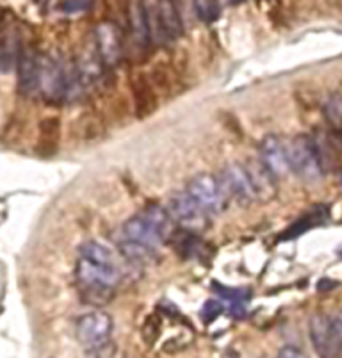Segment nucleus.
Listing matches in <instances>:
<instances>
[{
    "instance_id": "nucleus-1",
    "label": "nucleus",
    "mask_w": 342,
    "mask_h": 358,
    "mask_svg": "<svg viewBox=\"0 0 342 358\" xmlns=\"http://www.w3.org/2000/svg\"><path fill=\"white\" fill-rule=\"evenodd\" d=\"M289 162L296 175L305 180H318L322 173V161L315 141L308 136H296L287 146Z\"/></svg>"
},
{
    "instance_id": "nucleus-2",
    "label": "nucleus",
    "mask_w": 342,
    "mask_h": 358,
    "mask_svg": "<svg viewBox=\"0 0 342 358\" xmlns=\"http://www.w3.org/2000/svg\"><path fill=\"white\" fill-rule=\"evenodd\" d=\"M113 319L106 312H90L77 321V338L83 346L97 350L109 343Z\"/></svg>"
},
{
    "instance_id": "nucleus-3",
    "label": "nucleus",
    "mask_w": 342,
    "mask_h": 358,
    "mask_svg": "<svg viewBox=\"0 0 342 358\" xmlns=\"http://www.w3.org/2000/svg\"><path fill=\"white\" fill-rule=\"evenodd\" d=\"M311 338L315 353L321 358H339L341 343L334 327V319L325 314H314L311 317Z\"/></svg>"
},
{
    "instance_id": "nucleus-4",
    "label": "nucleus",
    "mask_w": 342,
    "mask_h": 358,
    "mask_svg": "<svg viewBox=\"0 0 342 358\" xmlns=\"http://www.w3.org/2000/svg\"><path fill=\"white\" fill-rule=\"evenodd\" d=\"M187 193L205 213L214 214L223 209V187L213 175L200 173L193 177L187 185Z\"/></svg>"
},
{
    "instance_id": "nucleus-5",
    "label": "nucleus",
    "mask_w": 342,
    "mask_h": 358,
    "mask_svg": "<svg viewBox=\"0 0 342 358\" xmlns=\"http://www.w3.org/2000/svg\"><path fill=\"white\" fill-rule=\"evenodd\" d=\"M94 41H97V50H99L100 61L107 66H116L122 59V36L118 27L111 22H102L94 31Z\"/></svg>"
},
{
    "instance_id": "nucleus-6",
    "label": "nucleus",
    "mask_w": 342,
    "mask_h": 358,
    "mask_svg": "<svg viewBox=\"0 0 342 358\" xmlns=\"http://www.w3.org/2000/svg\"><path fill=\"white\" fill-rule=\"evenodd\" d=\"M221 187L232 198L239 201L255 200V189H253L250 175L246 168L241 164H228L221 175Z\"/></svg>"
},
{
    "instance_id": "nucleus-7",
    "label": "nucleus",
    "mask_w": 342,
    "mask_h": 358,
    "mask_svg": "<svg viewBox=\"0 0 342 358\" xmlns=\"http://www.w3.org/2000/svg\"><path fill=\"white\" fill-rule=\"evenodd\" d=\"M168 210L177 223L189 227V229H197V227H200L205 220V214H207L201 209L200 205L193 200V196H191L187 191L171 196Z\"/></svg>"
},
{
    "instance_id": "nucleus-8",
    "label": "nucleus",
    "mask_w": 342,
    "mask_h": 358,
    "mask_svg": "<svg viewBox=\"0 0 342 358\" xmlns=\"http://www.w3.org/2000/svg\"><path fill=\"white\" fill-rule=\"evenodd\" d=\"M77 282L79 284H104L116 287L120 282V273L116 266L93 262L80 257L77 262Z\"/></svg>"
},
{
    "instance_id": "nucleus-9",
    "label": "nucleus",
    "mask_w": 342,
    "mask_h": 358,
    "mask_svg": "<svg viewBox=\"0 0 342 358\" xmlns=\"http://www.w3.org/2000/svg\"><path fill=\"white\" fill-rule=\"evenodd\" d=\"M260 161L271 169V173L276 178L285 177L291 169V162H289L287 148L282 145L276 136H268L262 139L260 145Z\"/></svg>"
},
{
    "instance_id": "nucleus-10",
    "label": "nucleus",
    "mask_w": 342,
    "mask_h": 358,
    "mask_svg": "<svg viewBox=\"0 0 342 358\" xmlns=\"http://www.w3.org/2000/svg\"><path fill=\"white\" fill-rule=\"evenodd\" d=\"M40 59L32 50H22L16 70H18V90L22 95H32L40 90Z\"/></svg>"
},
{
    "instance_id": "nucleus-11",
    "label": "nucleus",
    "mask_w": 342,
    "mask_h": 358,
    "mask_svg": "<svg viewBox=\"0 0 342 358\" xmlns=\"http://www.w3.org/2000/svg\"><path fill=\"white\" fill-rule=\"evenodd\" d=\"M155 13H157L159 29L169 40H178L184 34V20L177 0H157Z\"/></svg>"
},
{
    "instance_id": "nucleus-12",
    "label": "nucleus",
    "mask_w": 342,
    "mask_h": 358,
    "mask_svg": "<svg viewBox=\"0 0 342 358\" xmlns=\"http://www.w3.org/2000/svg\"><path fill=\"white\" fill-rule=\"evenodd\" d=\"M129 24L132 36L138 47H150L152 41V29H150V16L145 0H130L129 2Z\"/></svg>"
},
{
    "instance_id": "nucleus-13",
    "label": "nucleus",
    "mask_w": 342,
    "mask_h": 358,
    "mask_svg": "<svg viewBox=\"0 0 342 358\" xmlns=\"http://www.w3.org/2000/svg\"><path fill=\"white\" fill-rule=\"evenodd\" d=\"M246 171L250 175L255 196L260 200L268 201L275 198L276 194V177L271 173V169L264 164L262 161H253L246 166Z\"/></svg>"
},
{
    "instance_id": "nucleus-14",
    "label": "nucleus",
    "mask_w": 342,
    "mask_h": 358,
    "mask_svg": "<svg viewBox=\"0 0 342 358\" xmlns=\"http://www.w3.org/2000/svg\"><path fill=\"white\" fill-rule=\"evenodd\" d=\"M132 93H134V109L138 118H146V116L154 115L157 109V96L155 91L150 84V79L145 75H138L132 80Z\"/></svg>"
},
{
    "instance_id": "nucleus-15",
    "label": "nucleus",
    "mask_w": 342,
    "mask_h": 358,
    "mask_svg": "<svg viewBox=\"0 0 342 358\" xmlns=\"http://www.w3.org/2000/svg\"><path fill=\"white\" fill-rule=\"evenodd\" d=\"M123 234H125V237L129 241H136V243L146 244V246H152V248H155L157 244H161L162 241H164L161 237V234H159L141 214L130 217V220L123 224Z\"/></svg>"
},
{
    "instance_id": "nucleus-16",
    "label": "nucleus",
    "mask_w": 342,
    "mask_h": 358,
    "mask_svg": "<svg viewBox=\"0 0 342 358\" xmlns=\"http://www.w3.org/2000/svg\"><path fill=\"white\" fill-rule=\"evenodd\" d=\"M141 216L148 221L159 234H161L162 239H168L171 234H173V223L175 220L171 217L168 209L161 207L157 203H152V205H146L145 209L141 210Z\"/></svg>"
},
{
    "instance_id": "nucleus-17",
    "label": "nucleus",
    "mask_w": 342,
    "mask_h": 358,
    "mask_svg": "<svg viewBox=\"0 0 342 358\" xmlns=\"http://www.w3.org/2000/svg\"><path fill=\"white\" fill-rule=\"evenodd\" d=\"M120 252L123 253L129 262L132 264H141V266H148V264H154L157 260V253L155 248L152 246H146V244L136 243V241H129L122 243L120 246Z\"/></svg>"
},
{
    "instance_id": "nucleus-18",
    "label": "nucleus",
    "mask_w": 342,
    "mask_h": 358,
    "mask_svg": "<svg viewBox=\"0 0 342 358\" xmlns=\"http://www.w3.org/2000/svg\"><path fill=\"white\" fill-rule=\"evenodd\" d=\"M79 294L84 299V303L102 307V305L113 301L116 287L104 284H79Z\"/></svg>"
},
{
    "instance_id": "nucleus-19",
    "label": "nucleus",
    "mask_w": 342,
    "mask_h": 358,
    "mask_svg": "<svg viewBox=\"0 0 342 358\" xmlns=\"http://www.w3.org/2000/svg\"><path fill=\"white\" fill-rule=\"evenodd\" d=\"M20 48H18V38L13 32H8L0 38V71L8 73L13 70L18 57H20Z\"/></svg>"
},
{
    "instance_id": "nucleus-20",
    "label": "nucleus",
    "mask_w": 342,
    "mask_h": 358,
    "mask_svg": "<svg viewBox=\"0 0 342 358\" xmlns=\"http://www.w3.org/2000/svg\"><path fill=\"white\" fill-rule=\"evenodd\" d=\"M80 255L87 260H93V262L99 264H106V266H116L114 264V257L106 246H102L97 241H87L80 246Z\"/></svg>"
},
{
    "instance_id": "nucleus-21",
    "label": "nucleus",
    "mask_w": 342,
    "mask_h": 358,
    "mask_svg": "<svg viewBox=\"0 0 342 358\" xmlns=\"http://www.w3.org/2000/svg\"><path fill=\"white\" fill-rule=\"evenodd\" d=\"M194 13L204 24H214L221 16L220 0H193Z\"/></svg>"
},
{
    "instance_id": "nucleus-22",
    "label": "nucleus",
    "mask_w": 342,
    "mask_h": 358,
    "mask_svg": "<svg viewBox=\"0 0 342 358\" xmlns=\"http://www.w3.org/2000/svg\"><path fill=\"white\" fill-rule=\"evenodd\" d=\"M325 113H327V120L335 127L341 129L342 127V96H332L325 106Z\"/></svg>"
},
{
    "instance_id": "nucleus-23",
    "label": "nucleus",
    "mask_w": 342,
    "mask_h": 358,
    "mask_svg": "<svg viewBox=\"0 0 342 358\" xmlns=\"http://www.w3.org/2000/svg\"><path fill=\"white\" fill-rule=\"evenodd\" d=\"M159 334H161V319H159V315L154 314L146 317L145 324H143V337H145L146 344L152 346L155 343V338L159 337Z\"/></svg>"
},
{
    "instance_id": "nucleus-24",
    "label": "nucleus",
    "mask_w": 342,
    "mask_h": 358,
    "mask_svg": "<svg viewBox=\"0 0 342 358\" xmlns=\"http://www.w3.org/2000/svg\"><path fill=\"white\" fill-rule=\"evenodd\" d=\"M57 139H59V122L57 120H47L41 125V143L55 146Z\"/></svg>"
},
{
    "instance_id": "nucleus-25",
    "label": "nucleus",
    "mask_w": 342,
    "mask_h": 358,
    "mask_svg": "<svg viewBox=\"0 0 342 358\" xmlns=\"http://www.w3.org/2000/svg\"><path fill=\"white\" fill-rule=\"evenodd\" d=\"M214 289H216V292L221 296V298L228 299V301H232L234 308L239 307V303L246 301V298L250 296V292L243 291V289H228V287H223V285H218V284Z\"/></svg>"
},
{
    "instance_id": "nucleus-26",
    "label": "nucleus",
    "mask_w": 342,
    "mask_h": 358,
    "mask_svg": "<svg viewBox=\"0 0 342 358\" xmlns=\"http://www.w3.org/2000/svg\"><path fill=\"white\" fill-rule=\"evenodd\" d=\"M91 8V0H63L59 9L64 13H83Z\"/></svg>"
},
{
    "instance_id": "nucleus-27",
    "label": "nucleus",
    "mask_w": 342,
    "mask_h": 358,
    "mask_svg": "<svg viewBox=\"0 0 342 358\" xmlns=\"http://www.w3.org/2000/svg\"><path fill=\"white\" fill-rule=\"evenodd\" d=\"M221 312H223V305H221L220 301H216V299H211V301H207L204 307V310H201L204 323H211V321H213V319H216Z\"/></svg>"
},
{
    "instance_id": "nucleus-28",
    "label": "nucleus",
    "mask_w": 342,
    "mask_h": 358,
    "mask_svg": "<svg viewBox=\"0 0 342 358\" xmlns=\"http://www.w3.org/2000/svg\"><path fill=\"white\" fill-rule=\"evenodd\" d=\"M276 358H308V357L303 353L301 350H298V348L285 346V348H282V350H280L278 357H276Z\"/></svg>"
},
{
    "instance_id": "nucleus-29",
    "label": "nucleus",
    "mask_w": 342,
    "mask_h": 358,
    "mask_svg": "<svg viewBox=\"0 0 342 358\" xmlns=\"http://www.w3.org/2000/svg\"><path fill=\"white\" fill-rule=\"evenodd\" d=\"M334 327H335V331H337L339 343H341V348H342V312H339L337 317L334 319Z\"/></svg>"
},
{
    "instance_id": "nucleus-30",
    "label": "nucleus",
    "mask_w": 342,
    "mask_h": 358,
    "mask_svg": "<svg viewBox=\"0 0 342 358\" xmlns=\"http://www.w3.org/2000/svg\"><path fill=\"white\" fill-rule=\"evenodd\" d=\"M221 4H227V6H234V4H239L243 0H220Z\"/></svg>"
}]
</instances>
